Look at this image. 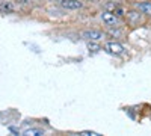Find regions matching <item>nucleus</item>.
<instances>
[{"label":"nucleus","instance_id":"1","mask_svg":"<svg viewBox=\"0 0 151 136\" xmlns=\"http://www.w3.org/2000/svg\"><path fill=\"white\" fill-rule=\"evenodd\" d=\"M82 38L91 40V41H98L103 38V33L100 30H85V32H82Z\"/></svg>","mask_w":151,"mask_h":136},{"label":"nucleus","instance_id":"8","mask_svg":"<svg viewBox=\"0 0 151 136\" xmlns=\"http://www.w3.org/2000/svg\"><path fill=\"white\" fill-rule=\"evenodd\" d=\"M23 135H26V136H41V135H44V132L41 130V129H27V130H24L23 132Z\"/></svg>","mask_w":151,"mask_h":136},{"label":"nucleus","instance_id":"9","mask_svg":"<svg viewBox=\"0 0 151 136\" xmlns=\"http://www.w3.org/2000/svg\"><path fill=\"white\" fill-rule=\"evenodd\" d=\"M116 6H118L116 3H107V5H106V9H107L109 12H113V9H115Z\"/></svg>","mask_w":151,"mask_h":136},{"label":"nucleus","instance_id":"2","mask_svg":"<svg viewBox=\"0 0 151 136\" xmlns=\"http://www.w3.org/2000/svg\"><path fill=\"white\" fill-rule=\"evenodd\" d=\"M101 18H103V21L106 24H109V26H115V24H118V17L113 14V12H109V11L103 12Z\"/></svg>","mask_w":151,"mask_h":136},{"label":"nucleus","instance_id":"3","mask_svg":"<svg viewBox=\"0 0 151 136\" xmlns=\"http://www.w3.org/2000/svg\"><path fill=\"white\" fill-rule=\"evenodd\" d=\"M60 6L65 9H79L82 8V2H79V0H60Z\"/></svg>","mask_w":151,"mask_h":136},{"label":"nucleus","instance_id":"10","mask_svg":"<svg viewBox=\"0 0 151 136\" xmlns=\"http://www.w3.org/2000/svg\"><path fill=\"white\" fill-rule=\"evenodd\" d=\"M88 48H89V50H92V52H95V50H98V45L97 44H92V42H89V44H88Z\"/></svg>","mask_w":151,"mask_h":136},{"label":"nucleus","instance_id":"6","mask_svg":"<svg viewBox=\"0 0 151 136\" xmlns=\"http://www.w3.org/2000/svg\"><path fill=\"white\" fill-rule=\"evenodd\" d=\"M14 11V5L9 2H0V14H8Z\"/></svg>","mask_w":151,"mask_h":136},{"label":"nucleus","instance_id":"5","mask_svg":"<svg viewBox=\"0 0 151 136\" xmlns=\"http://www.w3.org/2000/svg\"><path fill=\"white\" fill-rule=\"evenodd\" d=\"M127 20H129V23L130 24H137L141 21V15L137 14V12H134V11H130V12H127Z\"/></svg>","mask_w":151,"mask_h":136},{"label":"nucleus","instance_id":"7","mask_svg":"<svg viewBox=\"0 0 151 136\" xmlns=\"http://www.w3.org/2000/svg\"><path fill=\"white\" fill-rule=\"evenodd\" d=\"M137 8H139V11H142L144 14L151 15V2H142V3L137 5Z\"/></svg>","mask_w":151,"mask_h":136},{"label":"nucleus","instance_id":"11","mask_svg":"<svg viewBox=\"0 0 151 136\" xmlns=\"http://www.w3.org/2000/svg\"><path fill=\"white\" fill-rule=\"evenodd\" d=\"M80 135H83V136H91V135H97L95 132H82Z\"/></svg>","mask_w":151,"mask_h":136},{"label":"nucleus","instance_id":"4","mask_svg":"<svg viewBox=\"0 0 151 136\" xmlns=\"http://www.w3.org/2000/svg\"><path fill=\"white\" fill-rule=\"evenodd\" d=\"M106 50L109 53H112V55H121L124 52V47L121 44H118V42H109L106 45Z\"/></svg>","mask_w":151,"mask_h":136}]
</instances>
